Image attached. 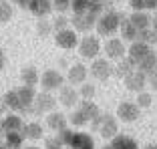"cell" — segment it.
Returning <instances> with one entry per match:
<instances>
[{
  "instance_id": "obj_1",
  "label": "cell",
  "mask_w": 157,
  "mask_h": 149,
  "mask_svg": "<svg viewBox=\"0 0 157 149\" xmlns=\"http://www.w3.org/2000/svg\"><path fill=\"white\" fill-rule=\"evenodd\" d=\"M125 20V14L123 12H117V10H107L105 14H101L97 20V32L101 36H113L121 28V22Z\"/></svg>"
},
{
  "instance_id": "obj_2",
  "label": "cell",
  "mask_w": 157,
  "mask_h": 149,
  "mask_svg": "<svg viewBox=\"0 0 157 149\" xmlns=\"http://www.w3.org/2000/svg\"><path fill=\"white\" fill-rule=\"evenodd\" d=\"M59 135L63 137L65 147H69V149H95V141H93V137L89 133L67 129L63 133H59Z\"/></svg>"
},
{
  "instance_id": "obj_3",
  "label": "cell",
  "mask_w": 157,
  "mask_h": 149,
  "mask_svg": "<svg viewBox=\"0 0 157 149\" xmlns=\"http://www.w3.org/2000/svg\"><path fill=\"white\" fill-rule=\"evenodd\" d=\"M93 129L97 131L103 139H113V137H117V129H119V125H117V119L113 115H109V113H101V115L93 121Z\"/></svg>"
},
{
  "instance_id": "obj_4",
  "label": "cell",
  "mask_w": 157,
  "mask_h": 149,
  "mask_svg": "<svg viewBox=\"0 0 157 149\" xmlns=\"http://www.w3.org/2000/svg\"><path fill=\"white\" fill-rule=\"evenodd\" d=\"M99 51H101V40L95 34H87L78 40V55L83 59H97Z\"/></svg>"
},
{
  "instance_id": "obj_5",
  "label": "cell",
  "mask_w": 157,
  "mask_h": 149,
  "mask_svg": "<svg viewBox=\"0 0 157 149\" xmlns=\"http://www.w3.org/2000/svg\"><path fill=\"white\" fill-rule=\"evenodd\" d=\"M63 74L59 73L56 69H46L44 73L40 74V87L44 89L46 93H51V91H56V89H63L65 85H63Z\"/></svg>"
},
{
  "instance_id": "obj_6",
  "label": "cell",
  "mask_w": 157,
  "mask_h": 149,
  "mask_svg": "<svg viewBox=\"0 0 157 149\" xmlns=\"http://www.w3.org/2000/svg\"><path fill=\"white\" fill-rule=\"evenodd\" d=\"M56 107V99L51 93H38L33 105V115H42V113H52Z\"/></svg>"
},
{
  "instance_id": "obj_7",
  "label": "cell",
  "mask_w": 157,
  "mask_h": 149,
  "mask_svg": "<svg viewBox=\"0 0 157 149\" xmlns=\"http://www.w3.org/2000/svg\"><path fill=\"white\" fill-rule=\"evenodd\" d=\"M16 95H18V103H20V113H33V105H34V99H36L34 87L22 85V87L16 89Z\"/></svg>"
},
{
  "instance_id": "obj_8",
  "label": "cell",
  "mask_w": 157,
  "mask_h": 149,
  "mask_svg": "<svg viewBox=\"0 0 157 149\" xmlns=\"http://www.w3.org/2000/svg\"><path fill=\"white\" fill-rule=\"evenodd\" d=\"M97 20L99 16H95L91 12H83V14H73L71 22H73V28L77 32H89L91 28L97 26Z\"/></svg>"
},
{
  "instance_id": "obj_9",
  "label": "cell",
  "mask_w": 157,
  "mask_h": 149,
  "mask_svg": "<svg viewBox=\"0 0 157 149\" xmlns=\"http://www.w3.org/2000/svg\"><path fill=\"white\" fill-rule=\"evenodd\" d=\"M149 52H153L151 47H149V44H145V42H141V40L131 42V47L127 48V56L131 59V63L135 65V69H137V65L143 61V59L149 55Z\"/></svg>"
},
{
  "instance_id": "obj_10",
  "label": "cell",
  "mask_w": 157,
  "mask_h": 149,
  "mask_svg": "<svg viewBox=\"0 0 157 149\" xmlns=\"http://www.w3.org/2000/svg\"><path fill=\"white\" fill-rule=\"evenodd\" d=\"M117 117H119L121 121H125V123L137 121V117H139V105H137V103H133V101L119 103V107H117Z\"/></svg>"
},
{
  "instance_id": "obj_11",
  "label": "cell",
  "mask_w": 157,
  "mask_h": 149,
  "mask_svg": "<svg viewBox=\"0 0 157 149\" xmlns=\"http://www.w3.org/2000/svg\"><path fill=\"white\" fill-rule=\"evenodd\" d=\"M105 55L109 59H115V61H121L127 55V47H125L123 38H109L105 42Z\"/></svg>"
},
{
  "instance_id": "obj_12",
  "label": "cell",
  "mask_w": 157,
  "mask_h": 149,
  "mask_svg": "<svg viewBox=\"0 0 157 149\" xmlns=\"http://www.w3.org/2000/svg\"><path fill=\"white\" fill-rule=\"evenodd\" d=\"M55 42L59 44L60 48H65V51H71V48L78 47V36L75 30H71V28H65V30H59V32L55 34Z\"/></svg>"
},
{
  "instance_id": "obj_13",
  "label": "cell",
  "mask_w": 157,
  "mask_h": 149,
  "mask_svg": "<svg viewBox=\"0 0 157 149\" xmlns=\"http://www.w3.org/2000/svg\"><path fill=\"white\" fill-rule=\"evenodd\" d=\"M123 81H125V87L129 89V91H135V93H143L145 85H147V74H143L141 71L135 69L133 73H129Z\"/></svg>"
},
{
  "instance_id": "obj_14",
  "label": "cell",
  "mask_w": 157,
  "mask_h": 149,
  "mask_svg": "<svg viewBox=\"0 0 157 149\" xmlns=\"http://www.w3.org/2000/svg\"><path fill=\"white\" fill-rule=\"evenodd\" d=\"M91 74L99 81H107L113 74V65L107 59H95L91 65Z\"/></svg>"
},
{
  "instance_id": "obj_15",
  "label": "cell",
  "mask_w": 157,
  "mask_h": 149,
  "mask_svg": "<svg viewBox=\"0 0 157 149\" xmlns=\"http://www.w3.org/2000/svg\"><path fill=\"white\" fill-rule=\"evenodd\" d=\"M78 99H81V95H78V91L73 87V85H65V87L60 89V93H59L60 105L67 107V109H73L75 105L78 103Z\"/></svg>"
},
{
  "instance_id": "obj_16",
  "label": "cell",
  "mask_w": 157,
  "mask_h": 149,
  "mask_svg": "<svg viewBox=\"0 0 157 149\" xmlns=\"http://www.w3.org/2000/svg\"><path fill=\"white\" fill-rule=\"evenodd\" d=\"M87 74H89V71H87V67H85L83 63H75V65L69 69L67 81H69L73 87L75 85H85L87 83Z\"/></svg>"
},
{
  "instance_id": "obj_17",
  "label": "cell",
  "mask_w": 157,
  "mask_h": 149,
  "mask_svg": "<svg viewBox=\"0 0 157 149\" xmlns=\"http://www.w3.org/2000/svg\"><path fill=\"white\" fill-rule=\"evenodd\" d=\"M67 123H69V119L65 117V113L52 111V113H48V117H46V125H48V129L55 131V133L67 131Z\"/></svg>"
},
{
  "instance_id": "obj_18",
  "label": "cell",
  "mask_w": 157,
  "mask_h": 149,
  "mask_svg": "<svg viewBox=\"0 0 157 149\" xmlns=\"http://www.w3.org/2000/svg\"><path fill=\"white\" fill-rule=\"evenodd\" d=\"M129 20H131V24L137 28L139 32H141V30H149V28H151L153 16H151V14H147V12L143 10V12H133V14L129 16Z\"/></svg>"
},
{
  "instance_id": "obj_19",
  "label": "cell",
  "mask_w": 157,
  "mask_h": 149,
  "mask_svg": "<svg viewBox=\"0 0 157 149\" xmlns=\"http://www.w3.org/2000/svg\"><path fill=\"white\" fill-rule=\"evenodd\" d=\"M52 8H55V6H52V0H33V4H30L28 10H30L34 16H38V18H44V16L51 14Z\"/></svg>"
},
{
  "instance_id": "obj_20",
  "label": "cell",
  "mask_w": 157,
  "mask_h": 149,
  "mask_svg": "<svg viewBox=\"0 0 157 149\" xmlns=\"http://www.w3.org/2000/svg\"><path fill=\"white\" fill-rule=\"evenodd\" d=\"M24 127L20 115H6L2 121H0V129L4 133H12V131H20Z\"/></svg>"
},
{
  "instance_id": "obj_21",
  "label": "cell",
  "mask_w": 157,
  "mask_h": 149,
  "mask_svg": "<svg viewBox=\"0 0 157 149\" xmlns=\"http://www.w3.org/2000/svg\"><path fill=\"white\" fill-rule=\"evenodd\" d=\"M135 71V65L131 63L129 56H125V59H121V61H117V65H113V74H115L117 79H125L129 73H133Z\"/></svg>"
},
{
  "instance_id": "obj_22",
  "label": "cell",
  "mask_w": 157,
  "mask_h": 149,
  "mask_svg": "<svg viewBox=\"0 0 157 149\" xmlns=\"http://www.w3.org/2000/svg\"><path fill=\"white\" fill-rule=\"evenodd\" d=\"M137 71H141V73L147 74V77L155 73V71H157V55H155V52H149L143 61L137 65Z\"/></svg>"
},
{
  "instance_id": "obj_23",
  "label": "cell",
  "mask_w": 157,
  "mask_h": 149,
  "mask_svg": "<svg viewBox=\"0 0 157 149\" xmlns=\"http://www.w3.org/2000/svg\"><path fill=\"white\" fill-rule=\"evenodd\" d=\"M111 149H139L137 141L129 135H117L111 141Z\"/></svg>"
},
{
  "instance_id": "obj_24",
  "label": "cell",
  "mask_w": 157,
  "mask_h": 149,
  "mask_svg": "<svg viewBox=\"0 0 157 149\" xmlns=\"http://www.w3.org/2000/svg\"><path fill=\"white\" fill-rule=\"evenodd\" d=\"M121 38H123V40H129V42H135L139 38V30L131 24L129 18H125L123 22H121Z\"/></svg>"
},
{
  "instance_id": "obj_25",
  "label": "cell",
  "mask_w": 157,
  "mask_h": 149,
  "mask_svg": "<svg viewBox=\"0 0 157 149\" xmlns=\"http://www.w3.org/2000/svg\"><path fill=\"white\" fill-rule=\"evenodd\" d=\"M20 79H22V85L34 87V85L40 81V77H38V71L34 69V67H24V69L20 71Z\"/></svg>"
},
{
  "instance_id": "obj_26",
  "label": "cell",
  "mask_w": 157,
  "mask_h": 149,
  "mask_svg": "<svg viewBox=\"0 0 157 149\" xmlns=\"http://www.w3.org/2000/svg\"><path fill=\"white\" fill-rule=\"evenodd\" d=\"M20 133L24 135V139H30V141H36L42 137V129L38 123H28V125H24L22 129H20Z\"/></svg>"
},
{
  "instance_id": "obj_27",
  "label": "cell",
  "mask_w": 157,
  "mask_h": 149,
  "mask_svg": "<svg viewBox=\"0 0 157 149\" xmlns=\"http://www.w3.org/2000/svg\"><path fill=\"white\" fill-rule=\"evenodd\" d=\"M2 105L6 109H14V111H20V103H18V95H16V89L8 91V93L2 95Z\"/></svg>"
},
{
  "instance_id": "obj_28",
  "label": "cell",
  "mask_w": 157,
  "mask_h": 149,
  "mask_svg": "<svg viewBox=\"0 0 157 149\" xmlns=\"http://www.w3.org/2000/svg\"><path fill=\"white\" fill-rule=\"evenodd\" d=\"M69 121H71V125H75V127H85L89 123V117L85 115V111L81 107H77L73 113L69 115Z\"/></svg>"
},
{
  "instance_id": "obj_29",
  "label": "cell",
  "mask_w": 157,
  "mask_h": 149,
  "mask_svg": "<svg viewBox=\"0 0 157 149\" xmlns=\"http://www.w3.org/2000/svg\"><path fill=\"white\" fill-rule=\"evenodd\" d=\"M78 107H81V109L85 111V115L89 117V121H91V123L95 121V119H97L99 115H101V111H99V107H97V105H95L93 101H83L81 105H78Z\"/></svg>"
},
{
  "instance_id": "obj_30",
  "label": "cell",
  "mask_w": 157,
  "mask_h": 149,
  "mask_svg": "<svg viewBox=\"0 0 157 149\" xmlns=\"http://www.w3.org/2000/svg\"><path fill=\"white\" fill-rule=\"evenodd\" d=\"M4 135H6V145L10 149H18L24 141V135L20 131H12V133H4Z\"/></svg>"
},
{
  "instance_id": "obj_31",
  "label": "cell",
  "mask_w": 157,
  "mask_h": 149,
  "mask_svg": "<svg viewBox=\"0 0 157 149\" xmlns=\"http://www.w3.org/2000/svg\"><path fill=\"white\" fill-rule=\"evenodd\" d=\"M12 18V6L8 0H0V22H8Z\"/></svg>"
},
{
  "instance_id": "obj_32",
  "label": "cell",
  "mask_w": 157,
  "mask_h": 149,
  "mask_svg": "<svg viewBox=\"0 0 157 149\" xmlns=\"http://www.w3.org/2000/svg\"><path fill=\"white\" fill-rule=\"evenodd\" d=\"M78 95L83 97V101H93V97H95V85H93V83L81 85V91H78Z\"/></svg>"
},
{
  "instance_id": "obj_33",
  "label": "cell",
  "mask_w": 157,
  "mask_h": 149,
  "mask_svg": "<svg viewBox=\"0 0 157 149\" xmlns=\"http://www.w3.org/2000/svg\"><path fill=\"white\" fill-rule=\"evenodd\" d=\"M137 40H141V42H145V44H149V47H151V44H157V34L153 32L151 28H149V30H141Z\"/></svg>"
},
{
  "instance_id": "obj_34",
  "label": "cell",
  "mask_w": 157,
  "mask_h": 149,
  "mask_svg": "<svg viewBox=\"0 0 157 149\" xmlns=\"http://www.w3.org/2000/svg\"><path fill=\"white\" fill-rule=\"evenodd\" d=\"M44 149H65V141L60 135H55V137H48L44 143Z\"/></svg>"
},
{
  "instance_id": "obj_35",
  "label": "cell",
  "mask_w": 157,
  "mask_h": 149,
  "mask_svg": "<svg viewBox=\"0 0 157 149\" xmlns=\"http://www.w3.org/2000/svg\"><path fill=\"white\" fill-rule=\"evenodd\" d=\"M52 28H55V26H52L48 20L38 18V22H36V30H38V34H40V36H46V34H51Z\"/></svg>"
},
{
  "instance_id": "obj_36",
  "label": "cell",
  "mask_w": 157,
  "mask_h": 149,
  "mask_svg": "<svg viewBox=\"0 0 157 149\" xmlns=\"http://www.w3.org/2000/svg\"><path fill=\"white\" fill-rule=\"evenodd\" d=\"M151 103H153V97L149 93H139L137 95V105H139V109H147Z\"/></svg>"
},
{
  "instance_id": "obj_37",
  "label": "cell",
  "mask_w": 157,
  "mask_h": 149,
  "mask_svg": "<svg viewBox=\"0 0 157 149\" xmlns=\"http://www.w3.org/2000/svg\"><path fill=\"white\" fill-rule=\"evenodd\" d=\"M71 2H73V0H52V6H55L59 12H65V10L71 8Z\"/></svg>"
},
{
  "instance_id": "obj_38",
  "label": "cell",
  "mask_w": 157,
  "mask_h": 149,
  "mask_svg": "<svg viewBox=\"0 0 157 149\" xmlns=\"http://www.w3.org/2000/svg\"><path fill=\"white\" fill-rule=\"evenodd\" d=\"M67 24H69V18H67V16H56L55 22H52V26H55L56 32H59V30H65Z\"/></svg>"
},
{
  "instance_id": "obj_39",
  "label": "cell",
  "mask_w": 157,
  "mask_h": 149,
  "mask_svg": "<svg viewBox=\"0 0 157 149\" xmlns=\"http://www.w3.org/2000/svg\"><path fill=\"white\" fill-rule=\"evenodd\" d=\"M129 6L133 8V12H143L145 10V0H129Z\"/></svg>"
},
{
  "instance_id": "obj_40",
  "label": "cell",
  "mask_w": 157,
  "mask_h": 149,
  "mask_svg": "<svg viewBox=\"0 0 157 149\" xmlns=\"http://www.w3.org/2000/svg\"><path fill=\"white\" fill-rule=\"evenodd\" d=\"M147 83H149V85H151V87L157 91V71H155L153 74H149V77H147Z\"/></svg>"
},
{
  "instance_id": "obj_41",
  "label": "cell",
  "mask_w": 157,
  "mask_h": 149,
  "mask_svg": "<svg viewBox=\"0 0 157 149\" xmlns=\"http://www.w3.org/2000/svg\"><path fill=\"white\" fill-rule=\"evenodd\" d=\"M14 2H16L20 8H30V4H33V0H14Z\"/></svg>"
},
{
  "instance_id": "obj_42",
  "label": "cell",
  "mask_w": 157,
  "mask_h": 149,
  "mask_svg": "<svg viewBox=\"0 0 157 149\" xmlns=\"http://www.w3.org/2000/svg\"><path fill=\"white\" fill-rule=\"evenodd\" d=\"M145 8L155 10V8H157V0H145Z\"/></svg>"
},
{
  "instance_id": "obj_43",
  "label": "cell",
  "mask_w": 157,
  "mask_h": 149,
  "mask_svg": "<svg viewBox=\"0 0 157 149\" xmlns=\"http://www.w3.org/2000/svg\"><path fill=\"white\" fill-rule=\"evenodd\" d=\"M4 63H6V56H4V51L0 48V71L4 69Z\"/></svg>"
},
{
  "instance_id": "obj_44",
  "label": "cell",
  "mask_w": 157,
  "mask_h": 149,
  "mask_svg": "<svg viewBox=\"0 0 157 149\" xmlns=\"http://www.w3.org/2000/svg\"><path fill=\"white\" fill-rule=\"evenodd\" d=\"M151 30L157 34V16H153V20H151Z\"/></svg>"
},
{
  "instance_id": "obj_45",
  "label": "cell",
  "mask_w": 157,
  "mask_h": 149,
  "mask_svg": "<svg viewBox=\"0 0 157 149\" xmlns=\"http://www.w3.org/2000/svg\"><path fill=\"white\" fill-rule=\"evenodd\" d=\"M143 149H157V145H153V143H149V145H145Z\"/></svg>"
},
{
  "instance_id": "obj_46",
  "label": "cell",
  "mask_w": 157,
  "mask_h": 149,
  "mask_svg": "<svg viewBox=\"0 0 157 149\" xmlns=\"http://www.w3.org/2000/svg\"><path fill=\"white\" fill-rule=\"evenodd\" d=\"M0 149H10V147H8L6 143H0Z\"/></svg>"
},
{
  "instance_id": "obj_47",
  "label": "cell",
  "mask_w": 157,
  "mask_h": 149,
  "mask_svg": "<svg viewBox=\"0 0 157 149\" xmlns=\"http://www.w3.org/2000/svg\"><path fill=\"white\" fill-rule=\"evenodd\" d=\"M103 149H111V145H107V147H103Z\"/></svg>"
},
{
  "instance_id": "obj_48",
  "label": "cell",
  "mask_w": 157,
  "mask_h": 149,
  "mask_svg": "<svg viewBox=\"0 0 157 149\" xmlns=\"http://www.w3.org/2000/svg\"><path fill=\"white\" fill-rule=\"evenodd\" d=\"M26 149H38V147H26Z\"/></svg>"
},
{
  "instance_id": "obj_49",
  "label": "cell",
  "mask_w": 157,
  "mask_h": 149,
  "mask_svg": "<svg viewBox=\"0 0 157 149\" xmlns=\"http://www.w3.org/2000/svg\"><path fill=\"white\" fill-rule=\"evenodd\" d=\"M155 55H157V51H155Z\"/></svg>"
},
{
  "instance_id": "obj_50",
  "label": "cell",
  "mask_w": 157,
  "mask_h": 149,
  "mask_svg": "<svg viewBox=\"0 0 157 149\" xmlns=\"http://www.w3.org/2000/svg\"><path fill=\"white\" fill-rule=\"evenodd\" d=\"M0 99H2V97H0Z\"/></svg>"
}]
</instances>
